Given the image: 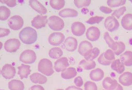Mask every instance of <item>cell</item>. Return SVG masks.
Instances as JSON below:
<instances>
[{
    "instance_id": "4dcf8cb0",
    "label": "cell",
    "mask_w": 132,
    "mask_h": 90,
    "mask_svg": "<svg viewBox=\"0 0 132 90\" xmlns=\"http://www.w3.org/2000/svg\"><path fill=\"white\" fill-rule=\"evenodd\" d=\"M63 54V52L61 48H52L49 52V56L53 59H57L61 58Z\"/></svg>"
},
{
    "instance_id": "d590c367",
    "label": "cell",
    "mask_w": 132,
    "mask_h": 90,
    "mask_svg": "<svg viewBox=\"0 0 132 90\" xmlns=\"http://www.w3.org/2000/svg\"><path fill=\"white\" fill-rule=\"evenodd\" d=\"M104 19V17L102 16H94L91 17L88 21H86V22L88 24L90 25H93L96 23L97 24L101 22Z\"/></svg>"
},
{
    "instance_id": "836d02e7",
    "label": "cell",
    "mask_w": 132,
    "mask_h": 90,
    "mask_svg": "<svg viewBox=\"0 0 132 90\" xmlns=\"http://www.w3.org/2000/svg\"><path fill=\"white\" fill-rule=\"evenodd\" d=\"M100 50L98 49V48H94L92 49L90 53H89L86 57H84V58L86 60L92 61L97 58L100 54Z\"/></svg>"
},
{
    "instance_id": "74e56055",
    "label": "cell",
    "mask_w": 132,
    "mask_h": 90,
    "mask_svg": "<svg viewBox=\"0 0 132 90\" xmlns=\"http://www.w3.org/2000/svg\"><path fill=\"white\" fill-rule=\"evenodd\" d=\"M127 10V8L125 6H122L118 9L115 10L112 13L111 15L112 16H115L117 19L120 18L121 16Z\"/></svg>"
},
{
    "instance_id": "60d3db41",
    "label": "cell",
    "mask_w": 132,
    "mask_h": 90,
    "mask_svg": "<svg viewBox=\"0 0 132 90\" xmlns=\"http://www.w3.org/2000/svg\"><path fill=\"white\" fill-rule=\"evenodd\" d=\"M1 2L3 4H6L8 6L13 7L16 5V1H1Z\"/></svg>"
},
{
    "instance_id": "d6986e66",
    "label": "cell",
    "mask_w": 132,
    "mask_h": 90,
    "mask_svg": "<svg viewBox=\"0 0 132 90\" xmlns=\"http://www.w3.org/2000/svg\"><path fill=\"white\" fill-rule=\"evenodd\" d=\"M119 82L123 86H128L132 85V73L129 72H125L120 76Z\"/></svg>"
},
{
    "instance_id": "277c9868",
    "label": "cell",
    "mask_w": 132,
    "mask_h": 90,
    "mask_svg": "<svg viewBox=\"0 0 132 90\" xmlns=\"http://www.w3.org/2000/svg\"><path fill=\"white\" fill-rule=\"evenodd\" d=\"M48 25L51 30L55 31H59L63 30L64 27L63 20L56 16H52L48 19Z\"/></svg>"
},
{
    "instance_id": "7dc6e473",
    "label": "cell",
    "mask_w": 132,
    "mask_h": 90,
    "mask_svg": "<svg viewBox=\"0 0 132 90\" xmlns=\"http://www.w3.org/2000/svg\"><path fill=\"white\" fill-rule=\"evenodd\" d=\"M56 90H64L62 89H57Z\"/></svg>"
},
{
    "instance_id": "7c38bea8",
    "label": "cell",
    "mask_w": 132,
    "mask_h": 90,
    "mask_svg": "<svg viewBox=\"0 0 132 90\" xmlns=\"http://www.w3.org/2000/svg\"><path fill=\"white\" fill-rule=\"evenodd\" d=\"M86 36L89 41H96L99 39L101 36V31L97 27H90L87 30Z\"/></svg>"
},
{
    "instance_id": "44dd1931",
    "label": "cell",
    "mask_w": 132,
    "mask_h": 90,
    "mask_svg": "<svg viewBox=\"0 0 132 90\" xmlns=\"http://www.w3.org/2000/svg\"><path fill=\"white\" fill-rule=\"evenodd\" d=\"M18 74L21 79L28 78V75L30 74L31 71L30 66L22 64L20 66L18 67Z\"/></svg>"
},
{
    "instance_id": "6da1fadb",
    "label": "cell",
    "mask_w": 132,
    "mask_h": 90,
    "mask_svg": "<svg viewBox=\"0 0 132 90\" xmlns=\"http://www.w3.org/2000/svg\"><path fill=\"white\" fill-rule=\"evenodd\" d=\"M19 39L23 43L31 44L35 42L37 40V32L36 30L30 27H26L20 31Z\"/></svg>"
},
{
    "instance_id": "30bf717a",
    "label": "cell",
    "mask_w": 132,
    "mask_h": 90,
    "mask_svg": "<svg viewBox=\"0 0 132 90\" xmlns=\"http://www.w3.org/2000/svg\"><path fill=\"white\" fill-rule=\"evenodd\" d=\"M15 68L11 64H5L1 70V74L6 79L13 78L15 76Z\"/></svg>"
},
{
    "instance_id": "8992f818",
    "label": "cell",
    "mask_w": 132,
    "mask_h": 90,
    "mask_svg": "<svg viewBox=\"0 0 132 90\" xmlns=\"http://www.w3.org/2000/svg\"><path fill=\"white\" fill-rule=\"evenodd\" d=\"M24 21L22 17L15 15L11 17L8 22V25L11 29L14 30H18L23 26Z\"/></svg>"
},
{
    "instance_id": "bcb514c9",
    "label": "cell",
    "mask_w": 132,
    "mask_h": 90,
    "mask_svg": "<svg viewBox=\"0 0 132 90\" xmlns=\"http://www.w3.org/2000/svg\"><path fill=\"white\" fill-rule=\"evenodd\" d=\"M114 90H123V87H122V86L118 83L117 87H116V88Z\"/></svg>"
},
{
    "instance_id": "7bdbcfd3",
    "label": "cell",
    "mask_w": 132,
    "mask_h": 90,
    "mask_svg": "<svg viewBox=\"0 0 132 90\" xmlns=\"http://www.w3.org/2000/svg\"><path fill=\"white\" fill-rule=\"evenodd\" d=\"M1 37H4L7 36L10 33V31L9 29L1 28Z\"/></svg>"
},
{
    "instance_id": "f546056e",
    "label": "cell",
    "mask_w": 132,
    "mask_h": 90,
    "mask_svg": "<svg viewBox=\"0 0 132 90\" xmlns=\"http://www.w3.org/2000/svg\"><path fill=\"white\" fill-rule=\"evenodd\" d=\"M96 65V62L94 61H89L85 59L81 60L79 64V66L81 68L85 70H90L95 68Z\"/></svg>"
},
{
    "instance_id": "ab89813d",
    "label": "cell",
    "mask_w": 132,
    "mask_h": 90,
    "mask_svg": "<svg viewBox=\"0 0 132 90\" xmlns=\"http://www.w3.org/2000/svg\"><path fill=\"white\" fill-rule=\"evenodd\" d=\"M74 83L77 87H81L84 84V82L81 77L79 76L75 78Z\"/></svg>"
},
{
    "instance_id": "7a4b0ae2",
    "label": "cell",
    "mask_w": 132,
    "mask_h": 90,
    "mask_svg": "<svg viewBox=\"0 0 132 90\" xmlns=\"http://www.w3.org/2000/svg\"><path fill=\"white\" fill-rule=\"evenodd\" d=\"M38 70L48 76H51L54 73L52 62L47 58L40 60L38 64Z\"/></svg>"
},
{
    "instance_id": "d6a6232c",
    "label": "cell",
    "mask_w": 132,
    "mask_h": 90,
    "mask_svg": "<svg viewBox=\"0 0 132 90\" xmlns=\"http://www.w3.org/2000/svg\"><path fill=\"white\" fill-rule=\"evenodd\" d=\"M50 4L53 8L56 10H60L64 7L65 2L64 0H51L50 1Z\"/></svg>"
},
{
    "instance_id": "2e32d148",
    "label": "cell",
    "mask_w": 132,
    "mask_h": 90,
    "mask_svg": "<svg viewBox=\"0 0 132 90\" xmlns=\"http://www.w3.org/2000/svg\"><path fill=\"white\" fill-rule=\"evenodd\" d=\"M70 66L68 58L66 57H61L56 61L54 68L58 73L62 72Z\"/></svg>"
},
{
    "instance_id": "7402d4cb",
    "label": "cell",
    "mask_w": 132,
    "mask_h": 90,
    "mask_svg": "<svg viewBox=\"0 0 132 90\" xmlns=\"http://www.w3.org/2000/svg\"><path fill=\"white\" fill-rule=\"evenodd\" d=\"M121 24L124 29L127 30H132V14H128L122 17Z\"/></svg>"
},
{
    "instance_id": "3957f363",
    "label": "cell",
    "mask_w": 132,
    "mask_h": 90,
    "mask_svg": "<svg viewBox=\"0 0 132 90\" xmlns=\"http://www.w3.org/2000/svg\"><path fill=\"white\" fill-rule=\"evenodd\" d=\"M115 60V53L111 49H108L101 54L97 59L98 61L101 65L109 66Z\"/></svg>"
},
{
    "instance_id": "9c48e42d",
    "label": "cell",
    "mask_w": 132,
    "mask_h": 90,
    "mask_svg": "<svg viewBox=\"0 0 132 90\" xmlns=\"http://www.w3.org/2000/svg\"><path fill=\"white\" fill-rule=\"evenodd\" d=\"M20 44V42L18 39H9L5 43V49L8 52H15L19 48Z\"/></svg>"
},
{
    "instance_id": "681fc988",
    "label": "cell",
    "mask_w": 132,
    "mask_h": 90,
    "mask_svg": "<svg viewBox=\"0 0 132 90\" xmlns=\"http://www.w3.org/2000/svg\"></svg>"
},
{
    "instance_id": "ba28073f",
    "label": "cell",
    "mask_w": 132,
    "mask_h": 90,
    "mask_svg": "<svg viewBox=\"0 0 132 90\" xmlns=\"http://www.w3.org/2000/svg\"><path fill=\"white\" fill-rule=\"evenodd\" d=\"M65 39V35L63 33L54 32L50 35L48 40L50 44L52 46H57L63 42Z\"/></svg>"
},
{
    "instance_id": "1f68e13d",
    "label": "cell",
    "mask_w": 132,
    "mask_h": 90,
    "mask_svg": "<svg viewBox=\"0 0 132 90\" xmlns=\"http://www.w3.org/2000/svg\"><path fill=\"white\" fill-rule=\"evenodd\" d=\"M0 13V19L2 21L7 20L11 14V11L9 9L4 6H1Z\"/></svg>"
},
{
    "instance_id": "d4e9b609",
    "label": "cell",
    "mask_w": 132,
    "mask_h": 90,
    "mask_svg": "<svg viewBox=\"0 0 132 90\" xmlns=\"http://www.w3.org/2000/svg\"><path fill=\"white\" fill-rule=\"evenodd\" d=\"M77 74L76 69L73 67L68 68L63 71L61 75L63 79H69L75 77Z\"/></svg>"
},
{
    "instance_id": "cb8c5ba5",
    "label": "cell",
    "mask_w": 132,
    "mask_h": 90,
    "mask_svg": "<svg viewBox=\"0 0 132 90\" xmlns=\"http://www.w3.org/2000/svg\"><path fill=\"white\" fill-rule=\"evenodd\" d=\"M104 73L103 70L100 68L93 70L89 74V77L92 80L95 82L101 81L104 77Z\"/></svg>"
},
{
    "instance_id": "f6af8a7d",
    "label": "cell",
    "mask_w": 132,
    "mask_h": 90,
    "mask_svg": "<svg viewBox=\"0 0 132 90\" xmlns=\"http://www.w3.org/2000/svg\"><path fill=\"white\" fill-rule=\"evenodd\" d=\"M65 90H83L81 88L79 87H77L75 86H71L68 87Z\"/></svg>"
},
{
    "instance_id": "603a6c76",
    "label": "cell",
    "mask_w": 132,
    "mask_h": 90,
    "mask_svg": "<svg viewBox=\"0 0 132 90\" xmlns=\"http://www.w3.org/2000/svg\"><path fill=\"white\" fill-rule=\"evenodd\" d=\"M30 78L32 83L36 84H44L46 83L47 78L44 75L39 73H34L30 75Z\"/></svg>"
},
{
    "instance_id": "4316f807",
    "label": "cell",
    "mask_w": 132,
    "mask_h": 90,
    "mask_svg": "<svg viewBox=\"0 0 132 90\" xmlns=\"http://www.w3.org/2000/svg\"><path fill=\"white\" fill-rule=\"evenodd\" d=\"M120 60L124 65L132 66V52L129 51L125 52L120 56Z\"/></svg>"
},
{
    "instance_id": "8fae6325",
    "label": "cell",
    "mask_w": 132,
    "mask_h": 90,
    "mask_svg": "<svg viewBox=\"0 0 132 90\" xmlns=\"http://www.w3.org/2000/svg\"><path fill=\"white\" fill-rule=\"evenodd\" d=\"M48 22L47 16L38 15L33 18L31 23L32 26L39 29L45 27Z\"/></svg>"
},
{
    "instance_id": "f1b7e54d",
    "label": "cell",
    "mask_w": 132,
    "mask_h": 90,
    "mask_svg": "<svg viewBox=\"0 0 132 90\" xmlns=\"http://www.w3.org/2000/svg\"><path fill=\"white\" fill-rule=\"evenodd\" d=\"M9 89L10 90H23L24 85L22 81L13 79L10 81L8 84Z\"/></svg>"
},
{
    "instance_id": "484cf974",
    "label": "cell",
    "mask_w": 132,
    "mask_h": 90,
    "mask_svg": "<svg viewBox=\"0 0 132 90\" xmlns=\"http://www.w3.org/2000/svg\"><path fill=\"white\" fill-rule=\"evenodd\" d=\"M111 68L119 74H121L125 70L124 65L119 59L115 60L112 61L111 64Z\"/></svg>"
},
{
    "instance_id": "f35d334b",
    "label": "cell",
    "mask_w": 132,
    "mask_h": 90,
    "mask_svg": "<svg viewBox=\"0 0 132 90\" xmlns=\"http://www.w3.org/2000/svg\"><path fill=\"white\" fill-rule=\"evenodd\" d=\"M85 90H97V87L95 83L87 81L84 85Z\"/></svg>"
},
{
    "instance_id": "e575fe53",
    "label": "cell",
    "mask_w": 132,
    "mask_h": 90,
    "mask_svg": "<svg viewBox=\"0 0 132 90\" xmlns=\"http://www.w3.org/2000/svg\"><path fill=\"white\" fill-rule=\"evenodd\" d=\"M126 1H122V0H120V1H107V4L108 5L109 7L114 8V7H119L125 4L126 3Z\"/></svg>"
},
{
    "instance_id": "8d00e7d4",
    "label": "cell",
    "mask_w": 132,
    "mask_h": 90,
    "mask_svg": "<svg viewBox=\"0 0 132 90\" xmlns=\"http://www.w3.org/2000/svg\"><path fill=\"white\" fill-rule=\"evenodd\" d=\"M74 4L77 8H79L83 7H86L90 5L92 1H74Z\"/></svg>"
},
{
    "instance_id": "9a60e30c",
    "label": "cell",
    "mask_w": 132,
    "mask_h": 90,
    "mask_svg": "<svg viewBox=\"0 0 132 90\" xmlns=\"http://www.w3.org/2000/svg\"><path fill=\"white\" fill-rule=\"evenodd\" d=\"M71 30L73 35L76 36H80L84 34L86 28L82 23L76 22L72 24Z\"/></svg>"
},
{
    "instance_id": "5bb4252c",
    "label": "cell",
    "mask_w": 132,
    "mask_h": 90,
    "mask_svg": "<svg viewBox=\"0 0 132 90\" xmlns=\"http://www.w3.org/2000/svg\"><path fill=\"white\" fill-rule=\"evenodd\" d=\"M93 48V45L90 42L87 41L81 42L79 45L78 52L84 57H85L90 53Z\"/></svg>"
},
{
    "instance_id": "ac0fdd59",
    "label": "cell",
    "mask_w": 132,
    "mask_h": 90,
    "mask_svg": "<svg viewBox=\"0 0 132 90\" xmlns=\"http://www.w3.org/2000/svg\"><path fill=\"white\" fill-rule=\"evenodd\" d=\"M118 84L116 79H113L110 77H106L102 82L103 86L106 90H114Z\"/></svg>"
},
{
    "instance_id": "4fadbf2b",
    "label": "cell",
    "mask_w": 132,
    "mask_h": 90,
    "mask_svg": "<svg viewBox=\"0 0 132 90\" xmlns=\"http://www.w3.org/2000/svg\"><path fill=\"white\" fill-rule=\"evenodd\" d=\"M104 40L107 44L109 47L112 49L114 53L115 54L119 51L120 45V42H115L110 37L109 33L106 32L103 36Z\"/></svg>"
},
{
    "instance_id": "e0dca14e",
    "label": "cell",
    "mask_w": 132,
    "mask_h": 90,
    "mask_svg": "<svg viewBox=\"0 0 132 90\" xmlns=\"http://www.w3.org/2000/svg\"><path fill=\"white\" fill-rule=\"evenodd\" d=\"M64 47L69 52H73L76 50L78 45L77 40L73 37H68L64 41Z\"/></svg>"
},
{
    "instance_id": "52a82bcc",
    "label": "cell",
    "mask_w": 132,
    "mask_h": 90,
    "mask_svg": "<svg viewBox=\"0 0 132 90\" xmlns=\"http://www.w3.org/2000/svg\"><path fill=\"white\" fill-rule=\"evenodd\" d=\"M119 23L114 16L108 17L104 22V26L108 31L112 32L119 29Z\"/></svg>"
},
{
    "instance_id": "ffe728a7",
    "label": "cell",
    "mask_w": 132,
    "mask_h": 90,
    "mask_svg": "<svg viewBox=\"0 0 132 90\" xmlns=\"http://www.w3.org/2000/svg\"><path fill=\"white\" fill-rule=\"evenodd\" d=\"M29 2L31 7L41 15L46 14L47 13L46 8L38 1L31 0Z\"/></svg>"
},
{
    "instance_id": "c3c4849f",
    "label": "cell",
    "mask_w": 132,
    "mask_h": 90,
    "mask_svg": "<svg viewBox=\"0 0 132 90\" xmlns=\"http://www.w3.org/2000/svg\"><path fill=\"white\" fill-rule=\"evenodd\" d=\"M131 1L132 3V1Z\"/></svg>"
},
{
    "instance_id": "ee69618b",
    "label": "cell",
    "mask_w": 132,
    "mask_h": 90,
    "mask_svg": "<svg viewBox=\"0 0 132 90\" xmlns=\"http://www.w3.org/2000/svg\"><path fill=\"white\" fill-rule=\"evenodd\" d=\"M29 90H45L44 88L40 85H34L31 87Z\"/></svg>"
},
{
    "instance_id": "5b68a950",
    "label": "cell",
    "mask_w": 132,
    "mask_h": 90,
    "mask_svg": "<svg viewBox=\"0 0 132 90\" xmlns=\"http://www.w3.org/2000/svg\"><path fill=\"white\" fill-rule=\"evenodd\" d=\"M36 59V55L33 50L28 49L23 51L20 56V61L22 63L31 64L35 63Z\"/></svg>"
},
{
    "instance_id": "83f0119b",
    "label": "cell",
    "mask_w": 132,
    "mask_h": 90,
    "mask_svg": "<svg viewBox=\"0 0 132 90\" xmlns=\"http://www.w3.org/2000/svg\"><path fill=\"white\" fill-rule=\"evenodd\" d=\"M59 14L63 18L75 17L78 16V13L73 9L65 8L60 11Z\"/></svg>"
},
{
    "instance_id": "b9f144b4",
    "label": "cell",
    "mask_w": 132,
    "mask_h": 90,
    "mask_svg": "<svg viewBox=\"0 0 132 90\" xmlns=\"http://www.w3.org/2000/svg\"><path fill=\"white\" fill-rule=\"evenodd\" d=\"M99 9L101 12L107 14L111 13L112 12V10L111 8L106 6H101L99 8Z\"/></svg>"
}]
</instances>
